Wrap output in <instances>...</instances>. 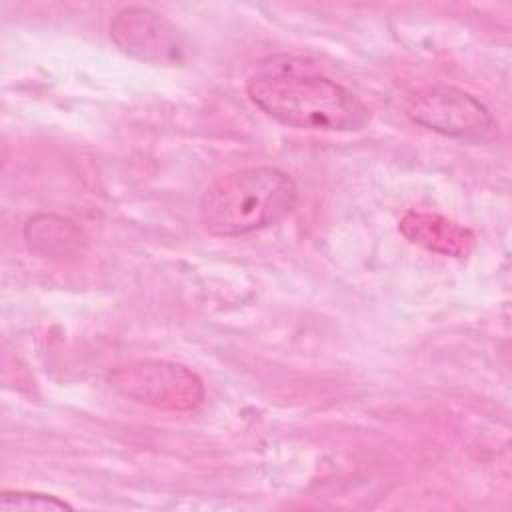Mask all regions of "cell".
Returning <instances> with one entry per match:
<instances>
[{
  "mask_svg": "<svg viewBox=\"0 0 512 512\" xmlns=\"http://www.w3.org/2000/svg\"><path fill=\"white\" fill-rule=\"evenodd\" d=\"M2 510H72V506L56 496L44 494H30V492H2L0 496Z\"/></svg>",
  "mask_w": 512,
  "mask_h": 512,
  "instance_id": "8",
  "label": "cell"
},
{
  "mask_svg": "<svg viewBox=\"0 0 512 512\" xmlns=\"http://www.w3.org/2000/svg\"><path fill=\"white\" fill-rule=\"evenodd\" d=\"M404 110L412 122L442 136L480 144L498 138V120L492 112L476 96L456 86L416 88L406 98Z\"/></svg>",
  "mask_w": 512,
  "mask_h": 512,
  "instance_id": "4",
  "label": "cell"
},
{
  "mask_svg": "<svg viewBox=\"0 0 512 512\" xmlns=\"http://www.w3.org/2000/svg\"><path fill=\"white\" fill-rule=\"evenodd\" d=\"M120 396L166 412H188L204 402V384L188 366L172 360L144 358L118 364L106 374Z\"/></svg>",
  "mask_w": 512,
  "mask_h": 512,
  "instance_id": "3",
  "label": "cell"
},
{
  "mask_svg": "<svg viewBox=\"0 0 512 512\" xmlns=\"http://www.w3.org/2000/svg\"><path fill=\"white\" fill-rule=\"evenodd\" d=\"M248 98L280 124L318 132H356L370 122V108L332 78L294 68L254 74Z\"/></svg>",
  "mask_w": 512,
  "mask_h": 512,
  "instance_id": "1",
  "label": "cell"
},
{
  "mask_svg": "<svg viewBox=\"0 0 512 512\" xmlns=\"http://www.w3.org/2000/svg\"><path fill=\"white\" fill-rule=\"evenodd\" d=\"M298 186L274 166H252L216 178L202 194L198 220L218 238H236L278 224L294 212Z\"/></svg>",
  "mask_w": 512,
  "mask_h": 512,
  "instance_id": "2",
  "label": "cell"
},
{
  "mask_svg": "<svg viewBox=\"0 0 512 512\" xmlns=\"http://www.w3.org/2000/svg\"><path fill=\"white\" fill-rule=\"evenodd\" d=\"M398 228L408 242L448 258H466L476 246V234L470 228L436 212L408 210Z\"/></svg>",
  "mask_w": 512,
  "mask_h": 512,
  "instance_id": "6",
  "label": "cell"
},
{
  "mask_svg": "<svg viewBox=\"0 0 512 512\" xmlns=\"http://www.w3.org/2000/svg\"><path fill=\"white\" fill-rule=\"evenodd\" d=\"M24 240L32 252L50 258L74 256L86 244L82 230L72 220L56 214L32 216L24 224Z\"/></svg>",
  "mask_w": 512,
  "mask_h": 512,
  "instance_id": "7",
  "label": "cell"
},
{
  "mask_svg": "<svg viewBox=\"0 0 512 512\" xmlns=\"http://www.w3.org/2000/svg\"><path fill=\"white\" fill-rule=\"evenodd\" d=\"M110 38L120 52L152 66H180L188 58V40L162 14L128 6L110 20Z\"/></svg>",
  "mask_w": 512,
  "mask_h": 512,
  "instance_id": "5",
  "label": "cell"
}]
</instances>
